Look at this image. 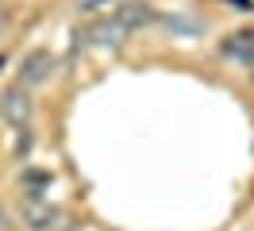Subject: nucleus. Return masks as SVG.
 I'll list each match as a JSON object with an SVG mask.
<instances>
[{
  "mask_svg": "<svg viewBox=\"0 0 254 231\" xmlns=\"http://www.w3.org/2000/svg\"><path fill=\"white\" fill-rule=\"evenodd\" d=\"M50 74H54V54L50 50H27L23 54V62H19V81L23 85H43V81H50Z\"/></svg>",
  "mask_w": 254,
  "mask_h": 231,
  "instance_id": "f257e3e1",
  "label": "nucleus"
},
{
  "mask_svg": "<svg viewBox=\"0 0 254 231\" xmlns=\"http://www.w3.org/2000/svg\"><path fill=\"white\" fill-rule=\"evenodd\" d=\"M158 19V12L146 4V0H124L120 8H116V23L124 31H139V27H150Z\"/></svg>",
  "mask_w": 254,
  "mask_h": 231,
  "instance_id": "f03ea898",
  "label": "nucleus"
},
{
  "mask_svg": "<svg viewBox=\"0 0 254 231\" xmlns=\"http://www.w3.org/2000/svg\"><path fill=\"white\" fill-rule=\"evenodd\" d=\"M0 108H4V120L8 123H27L31 120V100H27V92L12 85V89L0 96Z\"/></svg>",
  "mask_w": 254,
  "mask_h": 231,
  "instance_id": "7ed1b4c3",
  "label": "nucleus"
},
{
  "mask_svg": "<svg viewBox=\"0 0 254 231\" xmlns=\"http://www.w3.org/2000/svg\"><path fill=\"white\" fill-rule=\"evenodd\" d=\"M223 54L235 62H254V31H235L223 39Z\"/></svg>",
  "mask_w": 254,
  "mask_h": 231,
  "instance_id": "20e7f679",
  "label": "nucleus"
},
{
  "mask_svg": "<svg viewBox=\"0 0 254 231\" xmlns=\"http://www.w3.org/2000/svg\"><path fill=\"white\" fill-rule=\"evenodd\" d=\"M54 220H58V212H54L50 204H27V224H31L35 231L54 228Z\"/></svg>",
  "mask_w": 254,
  "mask_h": 231,
  "instance_id": "39448f33",
  "label": "nucleus"
}]
</instances>
